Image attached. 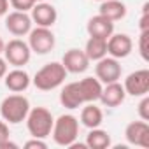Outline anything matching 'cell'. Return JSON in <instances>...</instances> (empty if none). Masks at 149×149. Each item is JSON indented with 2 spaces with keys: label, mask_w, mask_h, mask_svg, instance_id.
<instances>
[{
  "label": "cell",
  "mask_w": 149,
  "mask_h": 149,
  "mask_svg": "<svg viewBox=\"0 0 149 149\" xmlns=\"http://www.w3.org/2000/svg\"><path fill=\"white\" fill-rule=\"evenodd\" d=\"M84 53L90 58V61H98L100 58L107 56V39L90 37L84 46Z\"/></svg>",
  "instance_id": "cell-21"
},
{
  "label": "cell",
  "mask_w": 149,
  "mask_h": 149,
  "mask_svg": "<svg viewBox=\"0 0 149 149\" xmlns=\"http://www.w3.org/2000/svg\"><path fill=\"white\" fill-rule=\"evenodd\" d=\"M37 2H44V0H37Z\"/></svg>",
  "instance_id": "cell-33"
},
{
  "label": "cell",
  "mask_w": 149,
  "mask_h": 149,
  "mask_svg": "<svg viewBox=\"0 0 149 149\" xmlns=\"http://www.w3.org/2000/svg\"><path fill=\"white\" fill-rule=\"evenodd\" d=\"M140 98H142V100H140V104H139V107H137L139 118H140L142 121H149V97L144 95V97H140Z\"/></svg>",
  "instance_id": "cell-25"
},
{
  "label": "cell",
  "mask_w": 149,
  "mask_h": 149,
  "mask_svg": "<svg viewBox=\"0 0 149 149\" xmlns=\"http://www.w3.org/2000/svg\"><path fill=\"white\" fill-rule=\"evenodd\" d=\"M4 83H6V88L9 91L23 93L32 84V79H30L26 70H23L21 67H14V70H11V72L7 70V74L4 76Z\"/></svg>",
  "instance_id": "cell-14"
},
{
  "label": "cell",
  "mask_w": 149,
  "mask_h": 149,
  "mask_svg": "<svg viewBox=\"0 0 149 149\" xmlns=\"http://www.w3.org/2000/svg\"><path fill=\"white\" fill-rule=\"evenodd\" d=\"M32 18L28 13H21V11H13L6 14V28L9 33H13L14 37H25L28 35V32L32 30Z\"/></svg>",
  "instance_id": "cell-9"
},
{
  "label": "cell",
  "mask_w": 149,
  "mask_h": 149,
  "mask_svg": "<svg viewBox=\"0 0 149 149\" xmlns=\"http://www.w3.org/2000/svg\"><path fill=\"white\" fill-rule=\"evenodd\" d=\"M51 137H53L54 144H58L61 147H68L79 137V119L72 114H61L53 123Z\"/></svg>",
  "instance_id": "cell-2"
},
{
  "label": "cell",
  "mask_w": 149,
  "mask_h": 149,
  "mask_svg": "<svg viewBox=\"0 0 149 149\" xmlns=\"http://www.w3.org/2000/svg\"><path fill=\"white\" fill-rule=\"evenodd\" d=\"M25 147H26V149H46L47 144L44 142V139L32 137V140H26V142H25Z\"/></svg>",
  "instance_id": "cell-26"
},
{
  "label": "cell",
  "mask_w": 149,
  "mask_h": 149,
  "mask_svg": "<svg viewBox=\"0 0 149 149\" xmlns=\"http://www.w3.org/2000/svg\"><path fill=\"white\" fill-rule=\"evenodd\" d=\"M11 133H9V126H7V123L4 121V119H0V140H4V139H7Z\"/></svg>",
  "instance_id": "cell-27"
},
{
  "label": "cell",
  "mask_w": 149,
  "mask_h": 149,
  "mask_svg": "<svg viewBox=\"0 0 149 149\" xmlns=\"http://www.w3.org/2000/svg\"><path fill=\"white\" fill-rule=\"evenodd\" d=\"M98 14L105 16L111 21H119L126 16V6L121 0H104V2H100Z\"/></svg>",
  "instance_id": "cell-20"
},
{
  "label": "cell",
  "mask_w": 149,
  "mask_h": 149,
  "mask_svg": "<svg viewBox=\"0 0 149 149\" xmlns=\"http://www.w3.org/2000/svg\"><path fill=\"white\" fill-rule=\"evenodd\" d=\"M86 30L90 33V37H100V39H109L114 33V21L107 19L102 14H97L93 18L88 19Z\"/></svg>",
  "instance_id": "cell-16"
},
{
  "label": "cell",
  "mask_w": 149,
  "mask_h": 149,
  "mask_svg": "<svg viewBox=\"0 0 149 149\" xmlns=\"http://www.w3.org/2000/svg\"><path fill=\"white\" fill-rule=\"evenodd\" d=\"M61 65L70 74H83L90 68V58L86 56L84 49L72 47V49L65 51V54L61 58Z\"/></svg>",
  "instance_id": "cell-11"
},
{
  "label": "cell",
  "mask_w": 149,
  "mask_h": 149,
  "mask_svg": "<svg viewBox=\"0 0 149 149\" xmlns=\"http://www.w3.org/2000/svg\"><path fill=\"white\" fill-rule=\"evenodd\" d=\"M67 74L68 72L65 70L61 61H51V63H46L42 68L37 70V74L33 76L32 83L40 91H51V90L60 88L65 83Z\"/></svg>",
  "instance_id": "cell-1"
},
{
  "label": "cell",
  "mask_w": 149,
  "mask_h": 149,
  "mask_svg": "<svg viewBox=\"0 0 149 149\" xmlns=\"http://www.w3.org/2000/svg\"><path fill=\"white\" fill-rule=\"evenodd\" d=\"M121 74H123V67H121L119 60H116L112 56H104L95 65V77L102 84H109V83L119 81Z\"/></svg>",
  "instance_id": "cell-7"
},
{
  "label": "cell",
  "mask_w": 149,
  "mask_h": 149,
  "mask_svg": "<svg viewBox=\"0 0 149 149\" xmlns=\"http://www.w3.org/2000/svg\"><path fill=\"white\" fill-rule=\"evenodd\" d=\"M4 58L9 65L13 67H25L30 58H32V49L28 46V42L21 40V39H13L4 46Z\"/></svg>",
  "instance_id": "cell-6"
},
{
  "label": "cell",
  "mask_w": 149,
  "mask_h": 149,
  "mask_svg": "<svg viewBox=\"0 0 149 149\" xmlns=\"http://www.w3.org/2000/svg\"><path fill=\"white\" fill-rule=\"evenodd\" d=\"M35 4L37 0H9V6L14 11H21V13H28Z\"/></svg>",
  "instance_id": "cell-24"
},
{
  "label": "cell",
  "mask_w": 149,
  "mask_h": 149,
  "mask_svg": "<svg viewBox=\"0 0 149 149\" xmlns=\"http://www.w3.org/2000/svg\"><path fill=\"white\" fill-rule=\"evenodd\" d=\"M126 98V91L123 88V84L119 81L116 83H109L102 88V93H100V102L105 105V107H118L125 102Z\"/></svg>",
  "instance_id": "cell-15"
},
{
  "label": "cell",
  "mask_w": 149,
  "mask_h": 149,
  "mask_svg": "<svg viewBox=\"0 0 149 149\" xmlns=\"http://www.w3.org/2000/svg\"><path fill=\"white\" fill-rule=\"evenodd\" d=\"M81 125L86 126V128H98L102 123H104V112L100 107L95 105V102H90V104H84L83 109H81V118H79Z\"/></svg>",
  "instance_id": "cell-19"
},
{
  "label": "cell",
  "mask_w": 149,
  "mask_h": 149,
  "mask_svg": "<svg viewBox=\"0 0 149 149\" xmlns=\"http://www.w3.org/2000/svg\"><path fill=\"white\" fill-rule=\"evenodd\" d=\"M60 104L65 107V109H79L84 105V100L81 97V91H79V86H77V81L76 83H68L61 88L60 91Z\"/></svg>",
  "instance_id": "cell-17"
},
{
  "label": "cell",
  "mask_w": 149,
  "mask_h": 149,
  "mask_svg": "<svg viewBox=\"0 0 149 149\" xmlns=\"http://www.w3.org/2000/svg\"><path fill=\"white\" fill-rule=\"evenodd\" d=\"M30 111V102L21 93H13L0 104V116L9 125H19L26 119Z\"/></svg>",
  "instance_id": "cell-3"
},
{
  "label": "cell",
  "mask_w": 149,
  "mask_h": 149,
  "mask_svg": "<svg viewBox=\"0 0 149 149\" xmlns=\"http://www.w3.org/2000/svg\"><path fill=\"white\" fill-rule=\"evenodd\" d=\"M7 61H6V58H2V56H0V79H4V76H6V74H7Z\"/></svg>",
  "instance_id": "cell-29"
},
{
  "label": "cell",
  "mask_w": 149,
  "mask_h": 149,
  "mask_svg": "<svg viewBox=\"0 0 149 149\" xmlns=\"http://www.w3.org/2000/svg\"><path fill=\"white\" fill-rule=\"evenodd\" d=\"M123 88L126 91V95L130 97H144L149 93V70L147 68H140L135 70L132 74H128Z\"/></svg>",
  "instance_id": "cell-8"
},
{
  "label": "cell",
  "mask_w": 149,
  "mask_h": 149,
  "mask_svg": "<svg viewBox=\"0 0 149 149\" xmlns=\"http://www.w3.org/2000/svg\"><path fill=\"white\" fill-rule=\"evenodd\" d=\"M4 46H6V42H4V39H2V37H0V54L4 53Z\"/></svg>",
  "instance_id": "cell-31"
},
{
  "label": "cell",
  "mask_w": 149,
  "mask_h": 149,
  "mask_svg": "<svg viewBox=\"0 0 149 149\" xmlns=\"http://www.w3.org/2000/svg\"><path fill=\"white\" fill-rule=\"evenodd\" d=\"M9 13V0H0V16H6Z\"/></svg>",
  "instance_id": "cell-30"
},
{
  "label": "cell",
  "mask_w": 149,
  "mask_h": 149,
  "mask_svg": "<svg viewBox=\"0 0 149 149\" xmlns=\"http://www.w3.org/2000/svg\"><path fill=\"white\" fill-rule=\"evenodd\" d=\"M18 147H19V146H18L16 142L9 140V137L4 139V140H0V149H18Z\"/></svg>",
  "instance_id": "cell-28"
},
{
  "label": "cell",
  "mask_w": 149,
  "mask_h": 149,
  "mask_svg": "<svg viewBox=\"0 0 149 149\" xmlns=\"http://www.w3.org/2000/svg\"><path fill=\"white\" fill-rule=\"evenodd\" d=\"M132 49H133V40L126 33H112L107 39V54L116 60H123L130 56Z\"/></svg>",
  "instance_id": "cell-12"
},
{
  "label": "cell",
  "mask_w": 149,
  "mask_h": 149,
  "mask_svg": "<svg viewBox=\"0 0 149 149\" xmlns=\"http://www.w3.org/2000/svg\"><path fill=\"white\" fill-rule=\"evenodd\" d=\"M139 53L144 61H149V30H144L139 35Z\"/></svg>",
  "instance_id": "cell-23"
},
{
  "label": "cell",
  "mask_w": 149,
  "mask_h": 149,
  "mask_svg": "<svg viewBox=\"0 0 149 149\" xmlns=\"http://www.w3.org/2000/svg\"><path fill=\"white\" fill-rule=\"evenodd\" d=\"M77 86H79V91H81V97H83L84 104L97 102L100 98V93H102V88H104V84L97 77H84V79L77 81Z\"/></svg>",
  "instance_id": "cell-18"
},
{
  "label": "cell",
  "mask_w": 149,
  "mask_h": 149,
  "mask_svg": "<svg viewBox=\"0 0 149 149\" xmlns=\"http://www.w3.org/2000/svg\"><path fill=\"white\" fill-rule=\"evenodd\" d=\"M95 2H104V0H95Z\"/></svg>",
  "instance_id": "cell-32"
},
{
  "label": "cell",
  "mask_w": 149,
  "mask_h": 149,
  "mask_svg": "<svg viewBox=\"0 0 149 149\" xmlns=\"http://www.w3.org/2000/svg\"><path fill=\"white\" fill-rule=\"evenodd\" d=\"M56 39L54 33L51 32V28L46 26H35L28 32V46L32 49V53L35 54H47L54 49Z\"/></svg>",
  "instance_id": "cell-5"
},
{
  "label": "cell",
  "mask_w": 149,
  "mask_h": 149,
  "mask_svg": "<svg viewBox=\"0 0 149 149\" xmlns=\"http://www.w3.org/2000/svg\"><path fill=\"white\" fill-rule=\"evenodd\" d=\"M30 18L37 26L51 28L58 19V11H56V7L53 4H49V2L44 0V2H37L30 9Z\"/></svg>",
  "instance_id": "cell-10"
},
{
  "label": "cell",
  "mask_w": 149,
  "mask_h": 149,
  "mask_svg": "<svg viewBox=\"0 0 149 149\" xmlns=\"http://www.w3.org/2000/svg\"><path fill=\"white\" fill-rule=\"evenodd\" d=\"M26 128H28V133L32 137H37V139H46L51 135V130H53V123H54V118L51 114L49 109L46 107H30L28 111V116H26Z\"/></svg>",
  "instance_id": "cell-4"
},
{
  "label": "cell",
  "mask_w": 149,
  "mask_h": 149,
  "mask_svg": "<svg viewBox=\"0 0 149 149\" xmlns=\"http://www.w3.org/2000/svg\"><path fill=\"white\" fill-rule=\"evenodd\" d=\"M125 139L132 146H139L147 149L149 147V125L147 121H132L125 128Z\"/></svg>",
  "instance_id": "cell-13"
},
{
  "label": "cell",
  "mask_w": 149,
  "mask_h": 149,
  "mask_svg": "<svg viewBox=\"0 0 149 149\" xmlns=\"http://www.w3.org/2000/svg\"><path fill=\"white\" fill-rule=\"evenodd\" d=\"M86 147L90 149H105L111 146V135L109 132L102 130L100 126L98 128H91L90 133L86 135Z\"/></svg>",
  "instance_id": "cell-22"
}]
</instances>
